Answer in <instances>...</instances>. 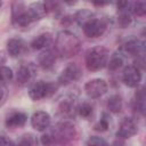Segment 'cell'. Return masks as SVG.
Masks as SVG:
<instances>
[{
  "instance_id": "obj_1",
  "label": "cell",
  "mask_w": 146,
  "mask_h": 146,
  "mask_svg": "<svg viewBox=\"0 0 146 146\" xmlns=\"http://www.w3.org/2000/svg\"><path fill=\"white\" fill-rule=\"evenodd\" d=\"M55 48L57 55H60L64 58H71L80 51L81 42L75 34L68 31H62L57 35Z\"/></svg>"
},
{
  "instance_id": "obj_2",
  "label": "cell",
  "mask_w": 146,
  "mask_h": 146,
  "mask_svg": "<svg viewBox=\"0 0 146 146\" xmlns=\"http://www.w3.org/2000/svg\"><path fill=\"white\" fill-rule=\"evenodd\" d=\"M52 136L56 144L62 146H73L78 139V131L75 125L70 121H63L54 127Z\"/></svg>"
},
{
  "instance_id": "obj_3",
  "label": "cell",
  "mask_w": 146,
  "mask_h": 146,
  "mask_svg": "<svg viewBox=\"0 0 146 146\" xmlns=\"http://www.w3.org/2000/svg\"><path fill=\"white\" fill-rule=\"evenodd\" d=\"M108 62V50L103 46L90 48L86 54V66L91 72L103 70Z\"/></svg>"
},
{
  "instance_id": "obj_4",
  "label": "cell",
  "mask_w": 146,
  "mask_h": 146,
  "mask_svg": "<svg viewBox=\"0 0 146 146\" xmlns=\"http://www.w3.org/2000/svg\"><path fill=\"white\" fill-rule=\"evenodd\" d=\"M58 83L57 82H46L42 80L35 81L30 86L29 89V96L32 100H40L46 97H51L58 89Z\"/></svg>"
},
{
  "instance_id": "obj_5",
  "label": "cell",
  "mask_w": 146,
  "mask_h": 146,
  "mask_svg": "<svg viewBox=\"0 0 146 146\" xmlns=\"http://www.w3.org/2000/svg\"><path fill=\"white\" fill-rule=\"evenodd\" d=\"M83 33L88 38H98L100 35H103L107 29V21L100 17H96L92 16L90 19H88L83 25Z\"/></svg>"
},
{
  "instance_id": "obj_6",
  "label": "cell",
  "mask_w": 146,
  "mask_h": 146,
  "mask_svg": "<svg viewBox=\"0 0 146 146\" xmlns=\"http://www.w3.org/2000/svg\"><path fill=\"white\" fill-rule=\"evenodd\" d=\"M81 75H82V71H81L80 66L75 63H71L59 74L57 83L62 84V86H67V84L72 83L73 81L79 80L81 78Z\"/></svg>"
},
{
  "instance_id": "obj_7",
  "label": "cell",
  "mask_w": 146,
  "mask_h": 146,
  "mask_svg": "<svg viewBox=\"0 0 146 146\" xmlns=\"http://www.w3.org/2000/svg\"><path fill=\"white\" fill-rule=\"evenodd\" d=\"M11 7H13V22L15 25L25 27L32 23L27 14V9L23 2H17V1L13 2Z\"/></svg>"
},
{
  "instance_id": "obj_8",
  "label": "cell",
  "mask_w": 146,
  "mask_h": 146,
  "mask_svg": "<svg viewBox=\"0 0 146 146\" xmlns=\"http://www.w3.org/2000/svg\"><path fill=\"white\" fill-rule=\"evenodd\" d=\"M84 91L90 98H99L107 91V83L103 79H92L84 84Z\"/></svg>"
},
{
  "instance_id": "obj_9",
  "label": "cell",
  "mask_w": 146,
  "mask_h": 146,
  "mask_svg": "<svg viewBox=\"0 0 146 146\" xmlns=\"http://www.w3.org/2000/svg\"><path fill=\"white\" fill-rule=\"evenodd\" d=\"M122 81L124 82L125 86L130 88L138 87L141 81V71L133 65L127 66L122 73Z\"/></svg>"
},
{
  "instance_id": "obj_10",
  "label": "cell",
  "mask_w": 146,
  "mask_h": 146,
  "mask_svg": "<svg viewBox=\"0 0 146 146\" xmlns=\"http://www.w3.org/2000/svg\"><path fill=\"white\" fill-rule=\"evenodd\" d=\"M116 6H117V24L121 29H125L132 22L131 9H130L131 3L128 1H121L117 2Z\"/></svg>"
},
{
  "instance_id": "obj_11",
  "label": "cell",
  "mask_w": 146,
  "mask_h": 146,
  "mask_svg": "<svg viewBox=\"0 0 146 146\" xmlns=\"http://www.w3.org/2000/svg\"><path fill=\"white\" fill-rule=\"evenodd\" d=\"M35 65L33 63H24L22 64L16 72V81L17 83H19L21 86H25L27 84L33 76L35 75Z\"/></svg>"
},
{
  "instance_id": "obj_12",
  "label": "cell",
  "mask_w": 146,
  "mask_h": 146,
  "mask_svg": "<svg viewBox=\"0 0 146 146\" xmlns=\"http://www.w3.org/2000/svg\"><path fill=\"white\" fill-rule=\"evenodd\" d=\"M138 131V123L135 119L132 117H124L120 125H119V130H117V137L120 138H130L132 136H135Z\"/></svg>"
},
{
  "instance_id": "obj_13",
  "label": "cell",
  "mask_w": 146,
  "mask_h": 146,
  "mask_svg": "<svg viewBox=\"0 0 146 146\" xmlns=\"http://www.w3.org/2000/svg\"><path fill=\"white\" fill-rule=\"evenodd\" d=\"M144 50V42L138 39L127 40L120 48V52L123 56H139Z\"/></svg>"
},
{
  "instance_id": "obj_14",
  "label": "cell",
  "mask_w": 146,
  "mask_h": 146,
  "mask_svg": "<svg viewBox=\"0 0 146 146\" xmlns=\"http://www.w3.org/2000/svg\"><path fill=\"white\" fill-rule=\"evenodd\" d=\"M50 115L44 111H38L33 113L31 117V125L36 131H44L50 125Z\"/></svg>"
},
{
  "instance_id": "obj_15",
  "label": "cell",
  "mask_w": 146,
  "mask_h": 146,
  "mask_svg": "<svg viewBox=\"0 0 146 146\" xmlns=\"http://www.w3.org/2000/svg\"><path fill=\"white\" fill-rule=\"evenodd\" d=\"M27 48L26 42L21 38H11L7 41V51L11 57H18L25 52Z\"/></svg>"
},
{
  "instance_id": "obj_16",
  "label": "cell",
  "mask_w": 146,
  "mask_h": 146,
  "mask_svg": "<svg viewBox=\"0 0 146 146\" xmlns=\"http://www.w3.org/2000/svg\"><path fill=\"white\" fill-rule=\"evenodd\" d=\"M76 103L72 97H65L58 104V113L64 117H72L76 112Z\"/></svg>"
},
{
  "instance_id": "obj_17",
  "label": "cell",
  "mask_w": 146,
  "mask_h": 146,
  "mask_svg": "<svg viewBox=\"0 0 146 146\" xmlns=\"http://www.w3.org/2000/svg\"><path fill=\"white\" fill-rule=\"evenodd\" d=\"M27 121V115L24 112H19V111H14L11 112L5 121V124L7 128L9 129H16V128H21L23 127Z\"/></svg>"
},
{
  "instance_id": "obj_18",
  "label": "cell",
  "mask_w": 146,
  "mask_h": 146,
  "mask_svg": "<svg viewBox=\"0 0 146 146\" xmlns=\"http://www.w3.org/2000/svg\"><path fill=\"white\" fill-rule=\"evenodd\" d=\"M56 58H57L56 51L51 49H46L38 56V63L43 70H50L55 65Z\"/></svg>"
},
{
  "instance_id": "obj_19",
  "label": "cell",
  "mask_w": 146,
  "mask_h": 146,
  "mask_svg": "<svg viewBox=\"0 0 146 146\" xmlns=\"http://www.w3.org/2000/svg\"><path fill=\"white\" fill-rule=\"evenodd\" d=\"M27 14L32 22L42 19L47 15V8L43 2H32L27 8Z\"/></svg>"
},
{
  "instance_id": "obj_20",
  "label": "cell",
  "mask_w": 146,
  "mask_h": 146,
  "mask_svg": "<svg viewBox=\"0 0 146 146\" xmlns=\"http://www.w3.org/2000/svg\"><path fill=\"white\" fill-rule=\"evenodd\" d=\"M54 41V36L51 33H42L40 35H38L35 39H33V41L31 42V47L33 49H47Z\"/></svg>"
},
{
  "instance_id": "obj_21",
  "label": "cell",
  "mask_w": 146,
  "mask_h": 146,
  "mask_svg": "<svg viewBox=\"0 0 146 146\" xmlns=\"http://www.w3.org/2000/svg\"><path fill=\"white\" fill-rule=\"evenodd\" d=\"M108 64V70L114 72V71H117L119 68H121L124 64V56L119 51V52H114L111 58H110V62H107Z\"/></svg>"
},
{
  "instance_id": "obj_22",
  "label": "cell",
  "mask_w": 146,
  "mask_h": 146,
  "mask_svg": "<svg viewBox=\"0 0 146 146\" xmlns=\"http://www.w3.org/2000/svg\"><path fill=\"white\" fill-rule=\"evenodd\" d=\"M122 98L119 95H112L107 100V108L112 113H120L122 110Z\"/></svg>"
},
{
  "instance_id": "obj_23",
  "label": "cell",
  "mask_w": 146,
  "mask_h": 146,
  "mask_svg": "<svg viewBox=\"0 0 146 146\" xmlns=\"http://www.w3.org/2000/svg\"><path fill=\"white\" fill-rule=\"evenodd\" d=\"M133 108L139 112V113H144L145 110V94H144V89L141 88L140 90H138L135 95V99H133Z\"/></svg>"
},
{
  "instance_id": "obj_24",
  "label": "cell",
  "mask_w": 146,
  "mask_h": 146,
  "mask_svg": "<svg viewBox=\"0 0 146 146\" xmlns=\"http://www.w3.org/2000/svg\"><path fill=\"white\" fill-rule=\"evenodd\" d=\"M76 112L79 113V115L83 119H90L94 114V107L89 104V103H82L81 105L78 106Z\"/></svg>"
},
{
  "instance_id": "obj_25",
  "label": "cell",
  "mask_w": 146,
  "mask_h": 146,
  "mask_svg": "<svg viewBox=\"0 0 146 146\" xmlns=\"http://www.w3.org/2000/svg\"><path fill=\"white\" fill-rule=\"evenodd\" d=\"M18 146H38V140L34 135L25 133L18 139Z\"/></svg>"
},
{
  "instance_id": "obj_26",
  "label": "cell",
  "mask_w": 146,
  "mask_h": 146,
  "mask_svg": "<svg viewBox=\"0 0 146 146\" xmlns=\"http://www.w3.org/2000/svg\"><path fill=\"white\" fill-rule=\"evenodd\" d=\"M14 76V73L11 68L7 66H0V86L5 84L7 82H10Z\"/></svg>"
},
{
  "instance_id": "obj_27",
  "label": "cell",
  "mask_w": 146,
  "mask_h": 146,
  "mask_svg": "<svg viewBox=\"0 0 146 146\" xmlns=\"http://www.w3.org/2000/svg\"><path fill=\"white\" fill-rule=\"evenodd\" d=\"M92 16H94V15H92V13H91L90 10H88V9H81V10H79V11L75 14L74 18H75V21L82 26V25H83L88 19H90Z\"/></svg>"
},
{
  "instance_id": "obj_28",
  "label": "cell",
  "mask_w": 146,
  "mask_h": 146,
  "mask_svg": "<svg viewBox=\"0 0 146 146\" xmlns=\"http://www.w3.org/2000/svg\"><path fill=\"white\" fill-rule=\"evenodd\" d=\"M108 125H110V117L106 115V114H103V117L95 124L94 129L96 131H100V132H104L108 129Z\"/></svg>"
},
{
  "instance_id": "obj_29",
  "label": "cell",
  "mask_w": 146,
  "mask_h": 146,
  "mask_svg": "<svg viewBox=\"0 0 146 146\" xmlns=\"http://www.w3.org/2000/svg\"><path fill=\"white\" fill-rule=\"evenodd\" d=\"M131 10L133 11L135 15H137L139 17L145 16V14H146V2L145 1H137V2H135L132 5V9Z\"/></svg>"
},
{
  "instance_id": "obj_30",
  "label": "cell",
  "mask_w": 146,
  "mask_h": 146,
  "mask_svg": "<svg viewBox=\"0 0 146 146\" xmlns=\"http://www.w3.org/2000/svg\"><path fill=\"white\" fill-rule=\"evenodd\" d=\"M87 146H110V145L104 138L98 136H91L87 140Z\"/></svg>"
},
{
  "instance_id": "obj_31",
  "label": "cell",
  "mask_w": 146,
  "mask_h": 146,
  "mask_svg": "<svg viewBox=\"0 0 146 146\" xmlns=\"http://www.w3.org/2000/svg\"><path fill=\"white\" fill-rule=\"evenodd\" d=\"M41 143H42L43 146H52L54 144H56L55 138H54V136H52L51 132L42 135L41 136Z\"/></svg>"
},
{
  "instance_id": "obj_32",
  "label": "cell",
  "mask_w": 146,
  "mask_h": 146,
  "mask_svg": "<svg viewBox=\"0 0 146 146\" xmlns=\"http://www.w3.org/2000/svg\"><path fill=\"white\" fill-rule=\"evenodd\" d=\"M0 146H15V144H14L13 140H10L9 138L1 136V137H0Z\"/></svg>"
},
{
  "instance_id": "obj_33",
  "label": "cell",
  "mask_w": 146,
  "mask_h": 146,
  "mask_svg": "<svg viewBox=\"0 0 146 146\" xmlns=\"http://www.w3.org/2000/svg\"><path fill=\"white\" fill-rule=\"evenodd\" d=\"M6 98H7V89L0 86V104H2Z\"/></svg>"
},
{
  "instance_id": "obj_34",
  "label": "cell",
  "mask_w": 146,
  "mask_h": 146,
  "mask_svg": "<svg viewBox=\"0 0 146 146\" xmlns=\"http://www.w3.org/2000/svg\"><path fill=\"white\" fill-rule=\"evenodd\" d=\"M5 62H6V57H5L3 52H0V64H2Z\"/></svg>"
},
{
  "instance_id": "obj_35",
  "label": "cell",
  "mask_w": 146,
  "mask_h": 146,
  "mask_svg": "<svg viewBox=\"0 0 146 146\" xmlns=\"http://www.w3.org/2000/svg\"><path fill=\"white\" fill-rule=\"evenodd\" d=\"M108 2H94L95 6H98V7H103V6H106Z\"/></svg>"
},
{
  "instance_id": "obj_36",
  "label": "cell",
  "mask_w": 146,
  "mask_h": 146,
  "mask_svg": "<svg viewBox=\"0 0 146 146\" xmlns=\"http://www.w3.org/2000/svg\"><path fill=\"white\" fill-rule=\"evenodd\" d=\"M1 6H2V1H0V7H1Z\"/></svg>"
}]
</instances>
